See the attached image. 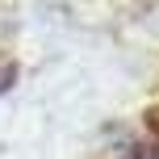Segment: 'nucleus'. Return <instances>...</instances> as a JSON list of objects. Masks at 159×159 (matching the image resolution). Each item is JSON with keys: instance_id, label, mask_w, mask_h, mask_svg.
I'll return each instance as SVG.
<instances>
[{"instance_id": "f257e3e1", "label": "nucleus", "mask_w": 159, "mask_h": 159, "mask_svg": "<svg viewBox=\"0 0 159 159\" xmlns=\"http://www.w3.org/2000/svg\"><path fill=\"white\" fill-rule=\"evenodd\" d=\"M13 84H17V59L0 55V96H4V92H8Z\"/></svg>"}]
</instances>
